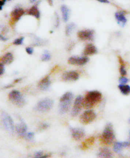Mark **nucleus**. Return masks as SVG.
I'll return each mask as SVG.
<instances>
[{
  "mask_svg": "<svg viewBox=\"0 0 130 158\" xmlns=\"http://www.w3.org/2000/svg\"><path fill=\"white\" fill-rule=\"evenodd\" d=\"M102 93L98 91H89L83 99V107L86 109L92 108L102 100Z\"/></svg>",
  "mask_w": 130,
  "mask_h": 158,
  "instance_id": "nucleus-1",
  "label": "nucleus"
},
{
  "mask_svg": "<svg viewBox=\"0 0 130 158\" xmlns=\"http://www.w3.org/2000/svg\"><path fill=\"white\" fill-rule=\"evenodd\" d=\"M74 95L71 92H67L60 99L59 103V112L61 114H64L68 112L71 108Z\"/></svg>",
  "mask_w": 130,
  "mask_h": 158,
  "instance_id": "nucleus-2",
  "label": "nucleus"
},
{
  "mask_svg": "<svg viewBox=\"0 0 130 158\" xmlns=\"http://www.w3.org/2000/svg\"><path fill=\"white\" fill-rule=\"evenodd\" d=\"M115 140V134L111 123H108L100 136V141L106 145H111Z\"/></svg>",
  "mask_w": 130,
  "mask_h": 158,
  "instance_id": "nucleus-3",
  "label": "nucleus"
},
{
  "mask_svg": "<svg viewBox=\"0 0 130 158\" xmlns=\"http://www.w3.org/2000/svg\"><path fill=\"white\" fill-rule=\"evenodd\" d=\"M53 101L51 99H45V100H43L37 103L34 109L39 112H47L53 108Z\"/></svg>",
  "mask_w": 130,
  "mask_h": 158,
  "instance_id": "nucleus-4",
  "label": "nucleus"
},
{
  "mask_svg": "<svg viewBox=\"0 0 130 158\" xmlns=\"http://www.w3.org/2000/svg\"><path fill=\"white\" fill-rule=\"evenodd\" d=\"M2 121L5 129L10 133L13 134L15 131V126L12 118L6 112H3L2 114Z\"/></svg>",
  "mask_w": 130,
  "mask_h": 158,
  "instance_id": "nucleus-5",
  "label": "nucleus"
},
{
  "mask_svg": "<svg viewBox=\"0 0 130 158\" xmlns=\"http://www.w3.org/2000/svg\"><path fill=\"white\" fill-rule=\"evenodd\" d=\"M8 98L13 103L19 107L23 106L26 103V101L21 93L17 90H13L10 93Z\"/></svg>",
  "mask_w": 130,
  "mask_h": 158,
  "instance_id": "nucleus-6",
  "label": "nucleus"
},
{
  "mask_svg": "<svg viewBox=\"0 0 130 158\" xmlns=\"http://www.w3.org/2000/svg\"><path fill=\"white\" fill-rule=\"evenodd\" d=\"M97 117L95 112L92 110H88L83 112L80 117V121L82 124H88L95 121Z\"/></svg>",
  "mask_w": 130,
  "mask_h": 158,
  "instance_id": "nucleus-7",
  "label": "nucleus"
},
{
  "mask_svg": "<svg viewBox=\"0 0 130 158\" xmlns=\"http://www.w3.org/2000/svg\"><path fill=\"white\" fill-rule=\"evenodd\" d=\"M83 106V98L81 96H78L76 98L73 109L71 111V115L73 117L76 116L81 112L82 107Z\"/></svg>",
  "mask_w": 130,
  "mask_h": 158,
  "instance_id": "nucleus-8",
  "label": "nucleus"
},
{
  "mask_svg": "<svg viewBox=\"0 0 130 158\" xmlns=\"http://www.w3.org/2000/svg\"><path fill=\"white\" fill-rule=\"evenodd\" d=\"M94 31L92 29H85V30L78 31L77 36L81 40H93L94 38Z\"/></svg>",
  "mask_w": 130,
  "mask_h": 158,
  "instance_id": "nucleus-9",
  "label": "nucleus"
},
{
  "mask_svg": "<svg viewBox=\"0 0 130 158\" xmlns=\"http://www.w3.org/2000/svg\"><path fill=\"white\" fill-rule=\"evenodd\" d=\"M89 61V58L86 56L84 57H71L69 58L68 63L72 65L83 66L86 64Z\"/></svg>",
  "mask_w": 130,
  "mask_h": 158,
  "instance_id": "nucleus-10",
  "label": "nucleus"
},
{
  "mask_svg": "<svg viewBox=\"0 0 130 158\" xmlns=\"http://www.w3.org/2000/svg\"><path fill=\"white\" fill-rule=\"evenodd\" d=\"M71 135L75 140H81L85 137V132L84 130L79 127H71Z\"/></svg>",
  "mask_w": 130,
  "mask_h": 158,
  "instance_id": "nucleus-11",
  "label": "nucleus"
},
{
  "mask_svg": "<svg viewBox=\"0 0 130 158\" xmlns=\"http://www.w3.org/2000/svg\"><path fill=\"white\" fill-rule=\"evenodd\" d=\"M79 78V75L76 71L66 72L62 76V80L64 81H76Z\"/></svg>",
  "mask_w": 130,
  "mask_h": 158,
  "instance_id": "nucleus-12",
  "label": "nucleus"
},
{
  "mask_svg": "<svg viewBox=\"0 0 130 158\" xmlns=\"http://www.w3.org/2000/svg\"><path fill=\"white\" fill-rule=\"evenodd\" d=\"M38 87L42 91H46L51 85V81L49 79V77L46 76L43 78L41 81L38 82Z\"/></svg>",
  "mask_w": 130,
  "mask_h": 158,
  "instance_id": "nucleus-13",
  "label": "nucleus"
},
{
  "mask_svg": "<svg viewBox=\"0 0 130 158\" xmlns=\"http://www.w3.org/2000/svg\"><path fill=\"white\" fill-rule=\"evenodd\" d=\"M27 126L24 121H21V123L15 126V131L17 133L21 136L25 137L26 135L27 134Z\"/></svg>",
  "mask_w": 130,
  "mask_h": 158,
  "instance_id": "nucleus-14",
  "label": "nucleus"
},
{
  "mask_svg": "<svg viewBox=\"0 0 130 158\" xmlns=\"http://www.w3.org/2000/svg\"><path fill=\"white\" fill-rule=\"evenodd\" d=\"M24 14H25V11L21 8H17L14 9L11 13V17L13 21L14 22L18 21Z\"/></svg>",
  "mask_w": 130,
  "mask_h": 158,
  "instance_id": "nucleus-15",
  "label": "nucleus"
},
{
  "mask_svg": "<svg viewBox=\"0 0 130 158\" xmlns=\"http://www.w3.org/2000/svg\"><path fill=\"white\" fill-rule=\"evenodd\" d=\"M115 18L117 20V23L121 26H124L127 23V19L125 17L123 12H117L115 14Z\"/></svg>",
  "mask_w": 130,
  "mask_h": 158,
  "instance_id": "nucleus-16",
  "label": "nucleus"
},
{
  "mask_svg": "<svg viewBox=\"0 0 130 158\" xmlns=\"http://www.w3.org/2000/svg\"><path fill=\"white\" fill-rule=\"evenodd\" d=\"M130 146V142H117L114 143L113 150L117 153H119L123 148Z\"/></svg>",
  "mask_w": 130,
  "mask_h": 158,
  "instance_id": "nucleus-17",
  "label": "nucleus"
},
{
  "mask_svg": "<svg viewBox=\"0 0 130 158\" xmlns=\"http://www.w3.org/2000/svg\"><path fill=\"white\" fill-rule=\"evenodd\" d=\"M97 47L93 45V44H88L83 51V54L85 56H91L97 54Z\"/></svg>",
  "mask_w": 130,
  "mask_h": 158,
  "instance_id": "nucleus-18",
  "label": "nucleus"
},
{
  "mask_svg": "<svg viewBox=\"0 0 130 158\" xmlns=\"http://www.w3.org/2000/svg\"><path fill=\"white\" fill-rule=\"evenodd\" d=\"M113 156L111 151L108 149V148L104 147L100 149V151L98 154V157H104V158H111Z\"/></svg>",
  "mask_w": 130,
  "mask_h": 158,
  "instance_id": "nucleus-19",
  "label": "nucleus"
},
{
  "mask_svg": "<svg viewBox=\"0 0 130 158\" xmlns=\"http://www.w3.org/2000/svg\"><path fill=\"white\" fill-rule=\"evenodd\" d=\"M95 142V138L93 136L89 137L86 139L85 142H83L81 145V149L83 150L88 149L89 147H91L93 145Z\"/></svg>",
  "mask_w": 130,
  "mask_h": 158,
  "instance_id": "nucleus-20",
  "label": "nucleus"
},
{
  "mask_svg": "<svg viewBox=\"0 0 130 158\" xmlns=\"http://www.w3.org/2000/svg\"><path fill=\"white\" fill-rule=\"evenodd\" d=\"M27 14L34 17L37 19H39L40 18L39 10L38 9L37 6H36V5L32 6L31 8L28 10H27Z\"/></svg>",
  "mask_w": 130,
  "mask_h": 158,
  "instance_id": "nucleus-21",
  "label": "nucleus"
},
{
  "mask_svg": "<svg viewBox=\"0 0 130 158\" xmlns=\"http://www.w3.org/2000/svg\"><path fill=\"white\" fill-rule=\"evenodd\" d=\"M61 12L62 14V18L64 22H67L70 17V10L66 5H62L61 6Z\"/></svg>",
  "mask_w": 130,
  "mask_h": 158,
  "instance_id": "nucleus-22",
  "label": "nucleus"
},
{
  "mask_svg": "<svg viewBox=\"0 0 130 158\" xmlns=\"http://www.w3.org/2000/svg\"><path fill=\"white\" fill-rule=\"evenodd\" d=\"M2 61L3 64H11L14 61V56L12 53L8 52L3 56V57L2 58Z\"/></svg>",
  "mask_w": 130,
  "mask_h": 158,
  "instance_id": "nucleus-23",
  "label": "nucleus"
},
{
  "mask_svg": "<svg viewBox=\"0 0 130 158\" xmlns=\"http://www.w3.org/2000/svg\"><path fill=\"white\" fill-rule=\"evenodd\" d=\"M118 88L123 95H129L130 94V86L129 85L119 84Z\"/></svg>",
  "mask_w": 130,
  "mask_h": 158,
  "instance_id": "nucleus-24",
  "label": "nucleus"
},
{
  "mask_svg": "<svg viewBox=\"0 0 130 158\" xmlns=\"http://www.w3.org/2000/svg\"><path fill=\"white\" fill-rule=\"evenodd\" d=\"M119 60L120 64H121V66H120V68H119L120 73H121V75L123 76H125L127 75V72L126 70V68H125V63L121 57H119Z\"/></svg>",
  "mask_w": 130,
  "mask_h": 158,
  "instance_id": "nucleus-25",
  "label": "nucleus"
},
{
  "mask_svg": "<svg viewBox=\"0 0 130 158\" xmlns=\"http://www.w3.org/2000/svg\"><path fill=\"white\" fill-rule=\"evenodd\" d=\"M76 27V25L74 23H71L67 26L65 28V34L67 36H69L73 32V31L74 29Z\"/></svg>",
  "mask_w": 130,
  "mask_h": 158,
  "instance_id": "nucleus-26",
  "label": "nucleus"
},
{
  "mask_svg": "<svg viewBox=\"0 0 130 158\" xmlns=\"http://www.w3.org/2000/svg\"><path fill=\"white\" fill-rule=\"evenodd\" d=\"M52 58V56H51V54L50 53H49L48 51H45L43 55H42V57H41V61H48L51 59Z\"/></svg>",
  "mask_w": 130,
  "mask_h": 158,
  "instance_id": "nucleus-27",
  "label": "nucleus"
},
{
  "mask_svg": "<svg viewBox=\"0 0 130 158\" xmlns=\"http://www.w3.org/2000/svg\"><path fill=\"white\" fill-rule=\"evenodd\" d=\"M24 37H20L18 38H17L14 41V44L15 45H22L24 42Z\"/></svg>",
  "mask_w": 130,
  "mask_h": 158,
  "instance_id": "nucleus-28",
  "label": "nucleus"
},
{
  "mask_svg": "<svg viewBox=\"0 0 130 158\" xmlns=\"http://www.w3.org/2000/svg\"><path fill=\"white\" fill-rule=\"evenodd\" d=\"M34 157H37V158H45V157H49L48 155H45L43 154V152L41 151H39V152H36L34 154Z\"/></svg>",
  "mask_w": 130,
  "mask_h": 158,
  "instance_id": "nucleus-29",
  "label": "nucleus"
},
{
  "mask_svg": "<svg viewBox=\"0 0 130 158\" xmlns=\"http://www.w3.org/2000/svg\"><path fill=\"white\" fill-rule=\"evenodd\" d=\"M119 82L120 84H126L129 82V79L127 78L126 77H125L124 76H123V77L119 78Z\"/></svg>",
  "mask_w": 130,
  "mask_h": 158,
  "instance_id": "nucleus-30",
  "label": "nucleus"
},
{
  "mask_svg": "<svg viewBox=\"0 0 130 158\" xmlns=\"http://www.w3.org/2000/svg\"><path fill=\"white\" fill-rule=\"evenodd\" d=\"M34 133H33V132H30V133H28L26 135L25 138H26L27 140H32L34 139Z\"/></svg>",
  "mask_w": 130,
  "mask_h": 158,
  "instance_id": "nucleus-31",
  "label": "nucleus"
},
{
  "mask_svg": "<svg viewBox=\"0 0 130 158\" xmlns=\"http://www.w3.org/2000/svg\"><path fill=\"white\" fill-rule=\"evenodd\" d=\"M26 52H27L28 54H29V55L33 54V52H34V49H33V48L30 47H27V48H26Z\"/></svg>",
  "mask_w": 130,
  "mask_h": 158,
  "instance_id": "nucleus-32",
  "label": "nucleus"
},
{
  "mask_svg": "<svg viewBox=\"0 0 130 158\" xmlns=\"http://www.w3.org/2000/svg\"><path fill=\"white\" fill-rule=\"evenodd\" d=\"M5 66L3 63H0V75H2L5 72Z\"/></svg>",
  "mask_w": 130,
  "mask_h": 158,
  "instance_id": "nucleus-33",
  "label": "nucleus"
},
{
  "mask_svg": "<svg viewBox=\"0 0 130 158\" xmlns=\"http://www.w3.org/2000/svg\"><path fill=\"white\" fill-rule=\"evenodd\" d=\"M48 127H49L48 124L44 123V124H41V125L39 126V129L41 130H45L47 129Z\"/></svg>",
  "mask_w": 130,
  "mask_h": 158,
  "instance_id": "nucleus-34",
  "label": "nucleus"
},
{
  "mask_svg": "<svg viewBox=\"0 0 130 158\" xmlns=\"http://www.w3.org/2000/svg\"><path fill=\"white\" fill-rule=\"evenodd\" d=\"M6 0H0V10H2L3 6H4V5L5 4Z\"/></svg>",
  "mask_w": 130,
  "mask_h": 158,
  "instance_id": "nucleus-35",
  "label": "nucleus"
},
{
  "mask_svg": "<svg viewBox=\"0 0 130 158\" xmlns=\"http://www.w3.org/2000/svg\"><path fill=\"white\" fill-rule=\"evenodd\" d=\"M0 40H2V41H6V40H7V38H5V36H3L2 35L0 34Z\"/></svg>",
  "mask_w": 130,
  "mask_h": 158,
  "instance_id": "nucleus-36",
  "label": "nucleus"
},
{
  "mask_svg": "<svg viewBox=\"0 0 130 158\" xmlns=\"http://www.w3.org/2000/svg\"><path fill=\"white\" fill-rule=\"evenodd\" d=\"M97 1L100 2V3H109L108 0H97Z\"/></svg>",
  "mask_w": 130,
  "mask_h": 158,
  "instance_id": "nucleus-37",
  "label": "nucleus"
},
{
  "mask_svg": "<svg viewBox=\"0 0 130 158\" xmlns=\"http://www.w3.org/2000/svg\"><path fill=\"white\" fill-rule=\"evenodd\" d=\"M48 2L49 3V4L50 5H53V0H48Z\"/></svg>",
  "mask_w": 130,
  "mask_h": 158,
  "instance_id": "nucleus-38",
  "label": "nucleus"
},
{
  "mask_svg": "<svg viewBox=\"0 0 130 158\" xmlns=\"http://www.w3.org/2000/svg\"><path fill=\"white\" fill-rule=\"evenodd\" d=\"M36 1V0H30V2H31V3H34V2H35Z\"/></svg>",
  "mask_w": 130,
  "mask_h": 158,
  "instance_id": "nucleus-39",
  "label": "nucleus"
},
{
  "mask_svg": "<svg viewBox=\"0 0 130 158\" xmlns=\"http://www.w3.org/2000/svg\"><path fill=\"white\" fill-rule=\"evenodd\" d=\"M129 139H130V131H129Z\"/></svg>",
  "mask_w": 130,
  "mask_h": 158,
  "instance_id": "nucleus-40",
  "label": "nucleus"
},
{
  "mask_svg": "<svg viewBox=\"0 0 130 158\" xmlns=\"http://www.w3.org/2000/svg\"><path fill=\"white\" fill-rule=\"evenodd\" d=\"M129 124H130V118H129Z\"/></svg>",
  "mask_w": 130,
  "mask_h": 158,
  "instance_id": "nucleus-41",
  "label": "nucleus"
}]
</instances>
